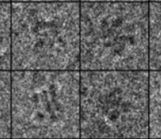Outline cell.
<instances>
[{"label": "cell", "mask_w": 161, "mask_h": 139, "mask_svg": "<svg viewBox=\"0 0 161 139\" xmlns=\"http://www.w3.org/2000/svg\"><path fill=\"white\" fill-rule=\"evenodd\" d=\"M80 70L149 71V3L80 2Z\"/></svg>", "instance_id": "4"}, {"label": "cell", "mask_w": 161, "mask_h": 139, "mask_svg": "<svg viewBox=\"0 0 161 139\" xmlns=\"http://www.w3.org/2000/svg\"><path fill=\"white\" fill-rule=\"evenodd\" d=\"M12 71L80 70V3L12 2Z\"/></svg>", "instance_id": "1"}, {"label": "cell", "mask_w": 161, "mask_h": 139, "mask_svg": "<svg viewBox=\"0 0 161 139\" xmlns=\"http://www.w3.org/2000/svg\"><path fill=\"white\" fill-rule=\"evenodd\" d=\"M0 68L12 71V2L0 3Z\"/></svg>", "instance_id": "8"}, {"label": "cell", "mask_w": 161, "mask_h": 139, "mask_svg": "<svg viewBox=\"0 0 161 139\" xmlns=\"http://www.w3.org/2000/svg\"><path fill=\"white\" fill-rule=\"evenodd\" d=\"M80 139H149V71L80 70Z\"/></svg>", "instance_id": "3"}, {"label": "cell", "mask_w": 161, "mask_h": 139, "mask_svg": "<svg viewBox=\"0 0 161 139\" xmlns=\"http://www.w3.org/2000/svg\"><path fill=\"white\" fill-rule=\"evenodd\" d=\"M149 139H161V70L149 71Z\"/></svg>", "instance_id": "6"}, {"label": "cell", "mask_w": 161, "mask_h": 139, "mask_svg": "<svg viewBox=\"0 0 161 139\" xmlns=\"http://www.w3.org/2000/svg\"><path fill=\"white\" fill-rule=\"evenodd\" d=\"M12 2H60V3H80V0H12Z\"/></svg>", "instance_id": "10"}, {"label": "cell", "mask_w": 161, "mask_h": 139, "mask_svg": "<svg viewBox=\"0 0 161 139\" xmlns=\"http://www.w3.org/2000/svg\"><path fill=\"white\" fill-rule=\"evenodd\" d=\"M80 2H106V3H149V0H80Z\"/></svg>", "instance_id": "9"}, {"label": "cell", "mask_w": 161, "mask_h": 139, "mask_svg": "<svg viewBox=\"0 0 161 139\" xmlns=\"http://www.w3.org/2000/svg\"><path fill=\"white\" fill-rule=\"evenodd\" d=\"M1 1V3H10V2H12V0H0Z\"/></svg>", "instance_id": "11"}, {"label": "cell", "mask_w": 161, "mask_h": 139, "mask_svg": "<svg viewBox=\"0 0 161 139\" xmlns=\"http://www.w3.org/2000/svg\"><path fill=\"white\" fill-rule=\"evenodd\" d=\"M22 139H26V138H22Z\"/></svg>", "instance_id": "13"}, {"label": "cell", "mask_w": 161, "mask_h": 139, "mask_svg": "<svg viewBox=\"0 0 161 139\" xmlns=\"http://www.w3.org/2000/svg\"><path fill=\"white\" fill-rule=\"evenodd\" d=\"M149 2H161V0H149Z\"/></svg>", "instance_id": "12"}, {"label": "cell", "mask_w": 161, "mask_h": 139, "mask_svg": "<svg viewBox=\"0 0 161 139\" xmlns=\"http://www.w3.org/2000/svg\"><path fill=\"white\" fill-rule=\"evenodd\" d=\"M161 70V2H149V71Z\"/></svg>", "instance_id": "5"}, {"label": "cell", "mask_w": 161, "mask_h": 139, "mask_svg": "<svg viewBox=\"0 0 161 139\" xmlns=\"http://www.w3.org/2000/svg\"><path fill=\"white\" fill-rule=\"evenodd\" d=\"M12 93V139H80V70H13Z\"/></svg>", "instance_id": "2"}, {"label": "cell", "mask_w": 161, "mask_h": 139, "mask_svg": "<svg viewBox=\"0 0 161 139\" xmlns=\"http://www.w3.org/2000/svg\"><path fill=\"white\" fill-rule=\"evenodd\" d=\"M12 71H0V138L12 139Z\"/></svg>", "instance_id": "7"}]
</instances>
